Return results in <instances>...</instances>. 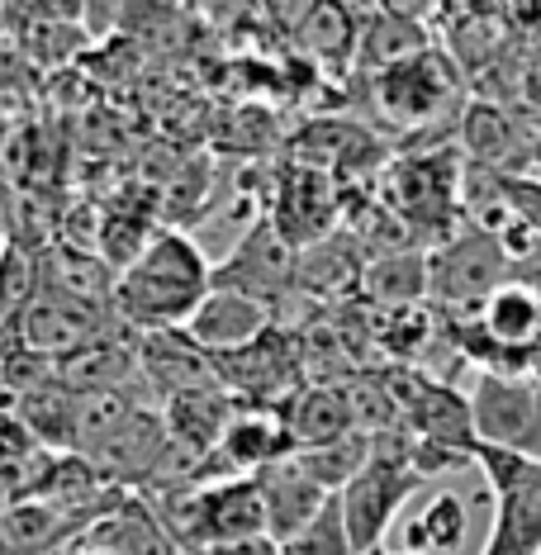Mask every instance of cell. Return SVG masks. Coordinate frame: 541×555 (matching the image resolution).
Instances as JSON below:
<instances>
[{
	"mask_svg": "<svg viewBox=\"0 0 541 555\" xmlns=\"http://www.w3.org/2000/svg\"><path fill=\"white\" fill-rule=\"evenodd\" d=\"M39 275H43V289L53 295H67L77 305H91V309H105L115 313V285L119 275H110V267L91 251H48L39 261Z\"/></svg>",
	"mask_w": 541,
	"mask_h": 555,
	"instance_id": "cell-17",
	"label": "cell"
},
{
	"mask_svg": "<svg viewBox=\"0 0 541 555\" xmlns=\"http://www.w3.org/2000/svg\"><path fill=\"white\" fill-rule=\"evenodd\" d=\"M214 289V267L185 233L162 229L147 237L115 285V319L133 333H171L195 319Z\"/></svg>",
	"mask_w": 541,
	"mask_h": 555,
	"instance_id": "cell-1",
	"label": "cell"
},
{
	"mask_svg": "<svg viewBox=\"0 0 541 555\" xmlns=\"http://www.w3.org/2000/svg\"><path fill=\"white\" fill-rule=\"evenodd\" d=\"M475 437L489 447L541 461V380L537 375H489L471 389Z\"/></svg>",
	"mask_w": 541,
	"mask_h": 555,
	"instance_id": "cell-5",
	"label": "cell"
},
{
	"mask_svg": "<svg viewBox=\"0 0 541 555\" xmlns=\"http://www.w3.org/2000/svg\"><path fill=\"white\" fill-rule=\"evenodd\" d=\"M523 95L532 100V105H541V62H532V67H527V77H523Z\"/></svg>",
	"mask_w": 541,
	"mask_h": 555,
	"instance_id": "cell-29",
	"label": "cell"
},
{
	"mask_svg": "<svg viewBox=\"0 0 541 555\" xmlns=\"http://www.w3.org/2000/svg\"><path fill=\"white\" fill-rule=\"evenodd\" d=\"M361 29H366V20L351 15L343 0H319L309 10V20L295 29V39L319 62H347L361 53Z\"/></svg>",
	"mask_w": 541,
	"mask_h": 555,
	"instance_id": "cell-20",
	"label": "cell"
},
{
	"mask_svg": "<svg viewBox=\"0 0 541 555\" xmlns=\"http://www.w3.org/2000/svg\"><path fill=\"white\" fill-rule=\"evenodd\" d=\"M465 532H471V508H465L461 494L442 489V494H433L409 517L404 541H409V551H418V555H447L461 546Z\"/></svg>",
	"mask_w": 541,
	"mask_h": 555,
	"instance_id": "cell-22",
	"label": "cell"
},
{
	"mask_svg": "<svg viewBox=\"0 0 541 555\" xmlns=\"http://www.w3.org/2000/svg\"><path fill=\"white\" fill-rule=\"evenodd\" d=\"M508 195H513V209L541 229V181H513L508 176Z\"/></svg>",
	"mask_w": 541,
	"mask_h": 555,
	"instance_id": "cell-27",
	"label": "cell"
},
{
	"mask_svg": "<svg viewBox=\"0 0 541 555\" xmlns=\"http://www.w3.org/2000/svg\"><path fill=\"white\" fill-rule=\"evenodd\" d=\"M366 555H418V551H385L381 546V551H366Z\"/></svg>",
	"mask_w": 541,
	"mask_h": 555,
	"instance_id": "cell-30",
	"label": "cell"
},
{
	"mask_svg": "<svg viewBox=\"0 0 541 555\" xmlns=\"http://www.w3.org/2000/svg\"><path fill=\"white\" fill-rule=\"evenodd\" d=\"M371 441H375L371 465L351 479L343 494H337L343 499V517H347V532H351L357 555L381 551L389 522H395L399 508L423 489V475L413 470V437L404 433V427L381 433Z\"/></svg>",
	"mask_w": 541,
	"mask_h": 555,
	"instance_id": "cell-2",
	"label": "cell"
},
{
	"mask_svg": "<svg viewBox=\"0 0 541 555\" xmlns=\"http://www.w3.org/2000/svg\"><path fill=\"white\" fill-rule=\"evenodd\" d=\"M39 289H43L39 261L15 243L0 247V337H15V323L24 319V309L34 305Z\"/></svg>",
	"mask_w": 541,
	"mask_h": 555,
	"instance_id": "cell-24",
	"label": "cell"
},
{
	"mask_svg": "<svg viewBox=\"0 0 541 555\" xmlns=\"http://www.w3.org/2000/svg\"><path fill=\"white\" fill-rule=\"evenodd\" d=\"M313 5H319V0H261V10H267L281 29H299V24L309 20Z\"/></svg>",
	"mask_w": 541,
	"mask_h": 555,
	"instance_id": "cell-28",
	"label": "cell"
},
{
	"mask_svg": "<svg viewBox=\"0 0 541 555\" xmlns=\"http://www.w3.org/2000/svg\"><path fill=\"white\" fill-rule=\"evenodd\" d=\"M456 95V72L442 53H418L409 62L375 72V100H381V115L399 129H423L433 124Z\"/></svg>",
	"mask_w": 541,
	"mask_h": 555,
	"instance_id": "cell-8",
	"label": "cell"
},
{
	"mask_svg": "<svg viewBox=\"0 0 541 555\" xmlns=\"http://www.w3.org/2000/svg\"><path fill=\"white\" fill-rule=\"evenodd\" d=\"M295 456V437L291 427H285V418L275 409H237L229 433H223L219 451L205 461V465H219L229 470L233 479L237 475H261L267 465Z\"/></svg>",
	"mask_w": 541,
	"mask_h": 555,
	"instance_id": "cell-12",
	"label": "cell"
},
{
	"mask_svg": "<svg viewBox=\"0 0 541 555\" xmlns=\"http://www.w3.org/2000/svg\"><path fill=\"white\" fill-rule=\"evenodd\" d=\"M285 418L295 437V451H309V447H329V441H343L357 433V418H351V403H347V389L343 380L337 385H305L295 399H285L275 409Z\"/></svg>",
	"mask_w": 541,
	"mask_h": 555,
	"instance_id": "cell-15",
	"label": "cell"
},
{
	"mask_svg": "<svg viewBox=\"0 0 541 555\" xmlns=\"http://www.w3.org/2000/svg\"><path fill=\"white\" fill-rule=\"evenodd\" d=\"M219 365V385L233 389L243 399H257L267 409H281L285 399L299 395V347L295 337H285L281 327H271L267 337H257L243 351H229V357H214Z\"/></svg>",
	"mask_w": 541,
	"mask_h": 555,
	"instance_id": "cell-9",
	"label": "cell"
},
{
	"mask_svg": "<svg viewBox=\"0 0 541 555\" xmlns=\"http://www.w3.org/2000/svg\"><path fill=\"white\" fill-rule=\"evenodd\" d=\"M281 555H357L351 546V532H347V517H343V499H329L305 532H295L291 541H281Z\"/></svg>",
	"mask_w": 541,
	"mask_h": 555,
	"instance_id": "cell-25",
	"label": "cell"
},
{
	"mask_svg": "<svg viewBox=\"0 0 541 555\" xmlns=\"http://www.w3.org/2000/svg\"><path fill=\"white\" fill-rule=\"evenodd\" d=\"M138 409L143 403L129 389H86V395H77V409H72V451L77 456H95Z\"/></svg>",
	"mask_w": 541,
	"mask_h": 555,
	"instance_id": "cell-19",
	"label": "cell"
},
{
	"mask_svg": "<svg viewBox=\"0 0 541 555\" xmlns=\"http://www.w3.org/2000/svg\"><path fill=\"white\" fill-rule=\"evenodd\" d=\"M105 319H115V313L77 305V299L53 295V289H39L34 305L24 309V319L15 323V337H10V343L34 351V357H43V361H53V365H62V361L77 357V351L105 343L110 337Z\"/></svg>",
	"mask_w": 541,
	"mask_h": 555,
	"instance_id": "cell-6",
	"label": "cell"
},
{
	"mask_svg": "<svg viewBox=\"0 0 541 555\" xmlns=\"http://www.w3.org/2000/svg\"><path fill=\"white\" fill-rule=\"evenodd\" d=\"M475 465L485 470L489 499H494L485 555H541V461L480 441Z\"/></svg>",
	"mask_w": 541,
	"mask_h": 555,
	"instance_id": "cell-3",
	"label": "cell"
},
{
	"mask_svg": "<svg viewBox=\"0 0 541 555\" xmlns=\"http://www.w3.org/2000/svg\"><path fill=\"white\" fill-rule=\"evenodd\" d=\"M461 143L480 167L499 171L503 162L523 147V133H518V124H513V115L503 105L475 100V105H465V115H461Z\"/></svg>",
	"mask_w": 541,
	"mask_h": 555,
	"instance_id": "cell-21",
	"label": "cell"
},
{
	"mask_svg": "<svg viewBox=\"0 0 541 555\" xmlns=\"http://www.w3.org/2000/svg\"><path fill=\"white\" fill-rule=\"evenodd\" d=\"M456 191H461V176L447 153H418L389 171V199H395L399 219L409 223L451 219L456 214Z\"/></svg>",
	"mask_w": 541,
	"mask_h": 555,
	"instance_id": "cell-11",
	"label": "cell"
},
{
	"mask_svg": "<svg viewBox=\"0 0 541 555\" xmlns=\"http://www.w3.org/2000/svg\"><path fill=\"white\" fill-rule=\"evenodd\" d=\"M275 327V309L267 299H252L243 289H209V299L195 309V319L185 323L195 347H205L209 357H229V351L252 347L257 337H267Z\"/></svg>",
	"mask_w": 541,
	"mask_h": 555,
	"instance_id": "cell-10",
	"label": "cell"
},
{
	"mask_svg": "<svg viewBox=\"0 0 541 555\" xmlns=\"http://www.w3.org/2000/svg\"><path fill=\"white\" fill-rule=\"evenodd\" d=\"M427 53V34H423V24L418 20H404V15H371L366 20V29H361V62H366L371 72H385V67H395V62H409V57H418Z\"/></svg>",
	"mask_w": 541,
	"mask_h": 555,
	"instance_id": "cell-23",
	"label": "cell"
},
{
	"mask_svg": "<svg viewBox=\"0 0 541 555\" xmlns=\"http://www.w3.org/2000/svg\"><path fill=\"white\" fill-rule=\"evenodd\" d=\"M333 214H337L333 176L329 171H291L281 181V191H275L271 223L305 251L309 243H323V237H329Z\"/></svg>",
	"mask_w": 541,
	"mask_h": 555,
	"instance_id": "cell-14",
	"label": "cell"
},
{
	"mask_svg": "<svg viewBox=\"0 0 541 555\" xmlns=\"http://www.w3.org/2000/svg\"><path fill=\"white\" fill-rule=\"evenodd\" d=\"M361 295L385 313L418 309V299L427 295V257L413 247L375 251L366 261V275H361Z\"/></svg>",
	"mask_w": 541,
	"mask_h": 555,
	"instance_id": "cell-16",
	"label": "cell"
},
{
	"mask_svg": "<svg viewBox=\"0 0 541 555\" xmlns=\"http://www.w3.org/2000/svg\"><path fill=\"white\" fill-rule=\"evenodd\" d=\"M513 281V261L499 237L465 229L427 251V295L442 309H485V299Z\"/></svg>",
	"mask_w": 541,
	"mask_h": 555,
	"instance_id": "cell-4",
	"label": "cell"
},
{
	"mask_svg": "<svg viewBox=\"0 0 541 555\" xmlns=\"http://www.w3.org/2000/svg\"><path fill=\"white\" fill-rule=\"evenodd\" d=\"M480 333L489 343L508 347V351H527L541 343V299L532 285L523 281H508L503 289L485 299L480 309Z\"/></svg>",
	"mask_w": 541,
	"mask_h": 555,
	"instance_id": "cell-18",
	"label": "cell"
},
{
	"mask_svg": "<svg viewBox=\"0 0 541 555\" xmlns=\"http://www.w3.org/2000/svg\"><path fill=\"white\" fill-rule=\"evenodd\" d=\"M299 281V247L285 237L275 223H252L243 243L233 247V257L223 267H214V285L219 289H243L252 299H267L275 309Z\"/></svg>",
	"mask_w": 541,
	"mask_h": 555,
	"instance_id": "cell-7",
	"label": "cell"
},
{
	"mask_svg": "<svg viewBox=\"0 0 541 555\" xmlns=\"http://www.w3.org/2000/svg\"><path fill=\"white\" fill-rule=\"evenodd\" d=\"M205 555H281V541H275L271 532H257V537L219 541V546H209Z\"/></svg>",
	"mask_w": 541,
	"mask_h": 555,
	"instance_id": "cell-26",
	"label": "cell"
},
{
	"mask_svg": "<svg viewBox=\"0 0 541 555\" xmlns=\"http://www.w3.org/2000/svg\"><path fill=\"white\" fill-rule=\"evenodd\" d=\"M10 243V237H5V209H0V247H5Z\"/></svg>",
	"mask_w": 541,
	"mask_h": 555,
	"instance_id": "cell-31",
	"label": "cell"
},
{
	"mask_svg": "<svg viewBox=\"0 0 541 555\" xmlns=\"http://www.w3.org/2000/svg\"><path fill=\"white\" fill-rule=\"evenodd\" d=\"M257 485H261V499H267V527L275 541H291L295 532H305L333 499L319 479L305 475V465L295 456L267 465V470L257 475Z\"/></svg>",
	"mask_w": 541,
	"mask_h": 555,
	"instance_id": "cell-13",
	"label": "cell"
}]
</instances>
